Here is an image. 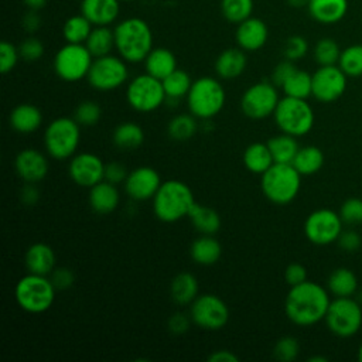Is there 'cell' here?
Wrapping results in <instances>:
<instances>
[{"mask_svg": "<svg viewBox=\"0 0 362 362\" xmlns=\"http://www.w3.org/2000/svg\"><path fill=\"white\" fill-rule=\"evenodd\" d=\"M329 303L328 290L318 283L305 280L290 287L284 301V313L293 324L310 327L325 318Z\"/></svg>", "mask_w": 362, "mask_h": 362, "instance_id": "obj_1", "label": "cell"}, {"mask_svg": "<svg viewBox=\"0 0 362 362\" xmlns=\"http://www.w3.org/2000/svg\"><path fill=\"white\" fill-rule=\"evenodd\" d=\"M115 48L126 62H141L153 49L150 25L139 17H129L115 27Z\"/></svg>", "mask_w": 362, "mask_h": 362, "instance_id": "obj_2", "label": "cell"}, {"mask_svg": "<svg viewBox=\"0 0 362 362\" xmlns=\"http://www.w3.org/2000/svg\"><path fill=\"white\" fill-rule=\"evenodd\" d=\"M151 201L156 218L165 223H173L188 216L195 204L192 189L181 180L163 181Z\"/></svg>", "mask_w": 362, "mask_h": 362, "instance_id": "obj_3", "label": "cell"}, {"mask_svg": "<svg viewBox=\"0 0 362 362\" xmlns=\"http://www.w3.org/2000/svg\"><path fill=\"white\" fill-rule=\"evenodd\" d=\"M57 288L49 276L27 273L20 277L14 287L17 305L28 314H41L51 308Z\"/></svg>", "mask_w": 362, "mask_h": 362, "instance_id": "obj_4", "label": "cell"}, {"mask_svg": "<svg viewBox=\"0 0 362 362\" xmlns=\"http://www.w3.org/2000/svg\"><path fill=\"white\" fill-rule=\"evenodd\" d=\"M263 195L276 205H287L296 199L301 188V174L293 164L274 163L262 174Z\"/></svg>", "mask_w": 362, "mask_h": 362, "instance_id": "obj_5", "label": "cell"}, {"mask_svg": "<svg viewBox=\"0 0 362 362\" xmlns=\"http://www.w3.org/2000/svg\"><path fill=\"white\" fill-rule=\"evenodd\" d=\"M185 99L191 115L197 119L209 120L223 109L226 92L214 76H201L192 82Z\"/></svg>", "mask_w": 362, "mask_h": 362, "instance_id": "obj_6", "label": "cell"}, {"mask_svg": "<svg viewBox=\"0 0 362 362\" xmlns=\"http://www.w3.org/2000/svg\"><path fill=\"white\" fill-rule=\"evenodd\" d=\"M81 143V126L74 117L59 116L44 132V147L49 157L64 161L76 154Z\"/></svg>", "mask_w": 362, "mask_h": 362, "instance_id": "obj_7", "label": "cell"}, {"mask_svg": "<svg viewBox=\"0 0 362 362\" xmlns=\"http://www.w3.org/2000/svg\"><path fill=\"white\" fill-rule=\"evenodd\" d=\"M273 117L281 133L294 137L305 136L313 129L315 120L314 110L307 99L291 96L280 98Z\"/></svg>", "mask_w": 362, "mask_h": 362, "instance_id": "obj_8", "label": "cell"}, {"mask_svg": "<svg viewBox=\"0 0 362 362\" xmlns=\"http://www.w3.org/2000/svg\"><path fill=\"white\" fill-rule=\"evenodd\" d=\"M126 99L129 106L140 113H150L165 103V92L163 81L150 74L134 76L126 88Z\"/></svg>", "mask_w": 362, "mask_h": 362, "instance_id": "obj_9", "label": "cell"}, {"mask_svg": "<svg viewBox=\"0 0 362 362\" xmlns=\"http://www.w3.org/2000/svg\"><path fill=\"white\" fill-rule=\"evenodd\" d=\"M324 321L334 335L349 338L362 325V307L352 297H335L329 303Z\"/></svg>", "mask_w": 362, "mask_h": 362, "instance_id": "obj_10", "label": "cell"}, {"mask_svg": "<svg viewBox=\"0 0 362 362\" xmlns=\"http://www.w3.org/2000/svg\"><path fill=\"white\" fill-rule=\"evenodd\" d=\"M93 55L85 44L66 42L54 57V71L65 82H78L88 76Z\"/></svg>", "mask_w": 362, "mask_h": 362, "instance_id": "obj_11", "label": "cell"}, {"mask_svg": "<svg viewBox=\"0 0 362 362\" xmlns=\"http://www.w3.org/2000/svg\"><path fill=\"white\" fill-rule=\"evenodd\" d=\"M129 78L126 61L119 55H103L93 58L92 66L86 76L89 85L100 92H109L120 88Z\"/></svg>", "mask_w": 362, "mask_h": 362, "instance_id": "obj_12", "label": "cell"}, {"mask_svg": "<svg viewBox=\"0 0 362 362\" xmlns=\"http://www.w3.org/2000/svg\"><path fill=\"white\" fill-rule=\"evenodd\" d=\"M279 100L277 86L272 81H260L243 92L240 98V109L246 117L262 120L273 116Z\"/></svg>", "mask_w": 362, "mask_h": 362, "instance_id": "obj_13", "label": "cell"}, {"mask_svg": "<svg viewBox=\"0 0 362 362\" xmlns=\"http://www.w3.org/2000/svg\"><path fill=\"white\" fill-rule=\"evenodd\" d=\"M189 317L197 327L206 331H218L228 324L229 308L221 297L212 293L198 294L189 304Z\"/></svg>", "mask_w": 362, "mask_h": 362, "instance_id": "obj_14", "label": "cell"}, {"mask_svg": "<svg viewBox=\"0 0 362 362\" xmlns=\"http://www.w3.org/2000/svg\"><path fill=\"white\" fill-rule=\"evenodd\" d=\"M342 219L339 212L328 208L313 211L304 221V235L314 245H329L337 242L342 232Z\"/></svg>", "mask_w": 362, "mask_h": 362, "instance_id": "obj_15", "label": "cell"}, {"mask_svg": "<svg viewBox=\"0 0 362 362\" xmlns=\"http://www.w3.org/2000/svg\"><path fill=\"white\" fill-rule=\"evenodd\" d=\"M346 78L338 65L320 66L313 74V96L322 103L335 102L346 89Z\"/></svg>", "mask_w": 362, "mask_h": 362, "instance_id": "obj_16", "label": "cell"}, {"mask_svg": "<svg viewBox=\"0 0 362 362\" xmlns=\"http://www.w3.org/2000/svg\"><path fill=\"white\" fill-rule=\"evenodd\" d=\"M105 167L106 164L98 154L82 151L71 157L68 174L76 185L90 188L105 180Z\"/></svg>", "mask_w": 362, "mask_h": 362, "instance_id": "obj_17", "label": "cell"}, {"mask_svg": "<svg viewBox=\"0 0 362 362\" xmlns=\"http://www.w3.org/2000/svg\"><path fill=\"white\" fill-rule=\"evenodd\" d=\"M161 182L157 170L148 165H140L129 171L124 181V189L133 201H147L153 199Z\"/></svg>", "mask_w": 362, "mask_h": 362, "instance_id": "obj_18", "label": "cell"}, {"mask_svg": "<svg viewBox=\"0 0 362 362\" xmlns=\"http://www.w3.org/2000/svg\"><path fill=\"white\" fill-rule=\"evenodd\" d=\"M14 168L24 182L37 184L47 177L49 164L45 154L40 150L24 148L16 156Z\"/></svg>", "mask_w": 362, "mask_h": 362, "instance_id": "obj_19", "label": "cell"}, {"mask_svg": "<svg viewBox=\"0 0 362 362\" xmlns=\"http://www.w3.org/2000/svg\"><path fill=\"white\" fill-rule=\"evenodd\" d=\"M269 37V30L264 21L256 17H249L238 24L236 28V42L243 51H257L260 49Z\"/></svg>", "mask_w": 362, "mask_h": 362, "instance_id": "obj_20", "label": "cell"}, {"mask_svg": "<svg viewBox=\"0 0 362 362\" xmlns=\"http://www.w3.org/2000/svg\"><path fill=\"white\" fill-rule=\"evenodd\" d=\"M55 263H57V256L54 249L44 242L33 243L25 250L24 264L28 273L49 276L51 272L57 267Z\"/></svg>", "mask_w": 362, "mask_h": 362, "instance_id": "obj_21", "label": "cell"}, {"mask_svg": "<svg viewBox=\"0 0 362 362\" xmlns=\"http://www.w3.org/2000/svg\"><path fill=\"white\" fill-rule=\"evenodd\" d=\"M88 202L93 212L99 215H107L119 206L120 194L115 184L103 180L89 188Z\"/></svg>", "mask_w": 362, "mask_h": 362, "instance_id": "obj_22", "label": "cell"}, {"mask_svg": "<svg viewBox=\"0 0 362 362\" xmlns=\"http://www.w3.org/2000/svg\"><path fill=\"white\" fill-rule=\"evenodd\" d=\"M42 112L31 103H20L8 115L10 127L21 134L37 132L42 124Z\"/></svg>", "mask_w": 362, "mask_h": 362, "instance_id": "obj_23", "label": "cell"}, {"mask_svg": "<svg viewBox=\"0 0 362 362\" xmlns=\"http://www.w3.org/2000/svg\"><path fill=\"white\" fill-rule=\"evenodd\" d=\"M119 0H82L81 13L93 25H109L119 16Z\"/></svg>", "mask_w": 362, "mask_h": 362, "instance_id": "obj_24", "label": "cell"}, {"mask_svg": "<svg viewBox=\"0 0 362 362\" xmlns=\"http://www.w3.org/2000/svg\"><path fill=\"white\" fill-rule=\"evenodd\" d=\"M247 65V57L242 48H228L215 61V72L219 78L230 81L240 76Z\"/></svg>", "mask_w": 362, "mask_h": 362, "instance_id": "obj_25", "label": "cell"}, {"mask_svg": "<svg viewBox=\"0 0 362 362\" xmlns=\"http://www.w3.org/2000/svg\"><path fill=\"white\" fill-rule=\"evenodd\" d=\"M310 16L321 24H335L341 21L348 11V0H310Z\"/></svg>", "mask_w": 362, "mask_h": 362, "instance_id": "obj_26", "label": "cell"}, {"mask_svg": "<svg viewBox=\"0 0 362 362\" xmlns=\"http://www.w3.org/2000/svg\"><path fill=\"white\" fill-rule=\"evenodd\" d=\"M143 62L146 72L161 81L177 69L175 55L173 54V51L163 47L153 48Z\"/></svg>", "mask_w": 362, "mask_h": 362, "instance_id": "obj_27", "label": "cell"}, {"mask_svg": "<svg viewBox=\"0 0 362 362\" xmlns=\"http://www.w3.org/2000/svg\"><path fill=\"white\" fill-rule=\"evenodd\" d=\"M222 255L221 243L212 235H201L189 246V256L201 266L215 264Z\"/></svg>", "mask_w": 362, "mask_h": 362, "instance_id": "obj_28", "label": "cell"}, {"mask_svg": "<svg viewBox=\"0 0 362 362\" xmlns=\"http://www.w3.org/2000/svg\"><path fill=\"white\" fill-rule=\"evenodd\" d=\"M199 286L192 273L181 272L170 283L171 300L178 305H189L198 297Z\"/></svg>", "mask_w": 362, "mask_h": 362, "instance_id": "obj_29", "label": "cell"}, {"mask_svg": "<svg viewBox=\"0 0 362 362\" xmlns=\"http://www.w3.org/2000/svg\"><path fill=\"white\" fill-rule=\"evenodd\" d=\"M242 160L246 170L259 175H262L266 170H269L274 164V160L267 143H260V141L249 144L243 151Z\"/></svg>", "mask_w": 362, "mask_h": 362, "instance_id": "obj_30", "label": "cell"}, {"mask_svg": "<svg viewBox=\"0 0 362 362\" xmlns=\"http://www.w3.org/2000/svg\"><path fill=\"white\" fill-rule=\"evenodd\" d=\"M192 79L189 76L188 72H185L184 69H175L168 76H165L163 79V86H164V92H165V103L167 105H174L177 106L178 102L182 98H187L191 85H192Z\"/></svg>", "mask_w": 362, "mask_h": 362, "instance_id": "obj_31", "label": "cell"}, {"mask_svg": "<svg viewBox=\"0 0 362 362\" xmlns=\"http://www.w3.org/2000/svg\"><path fill=\"white\" fill-rule=\"evenodd\" d=\"M112 141L119 150H136L144 143V132L141 126L134 122H123L115 127Z\"/></svg>", "mask_w": 362, "mask_h": 362, "instance_id": "obj_32", "label": "cell"}, {"mask_svg": "<svg viewBox=\"0 0 362 362\" xmlns=\"http://www.w3.org/2000/svg\"><path fill=\"white\" fill-rule=\"evenodd\" d=\"M188 218L201 235H214L221 228L219 214L215 209L197 202L192 205Z\"/></svg>", "mask_w": 362, "mask_h": 362, "instance_id": "obj_33", "label": "cell"}, {"mask_svg": "<svg viewBox=\"0 0 362 362\" xmlns=\"http://www.w3.org/2000/svg\"><path fill=\"white\" fill-rule=\"evenodd\" d=\"M327 287L335 297H352L358 290V279L352 270L338 267L329 274Z\"/></svg>", "mask_w": 362, "mask_h": 362, "instance_id": "obj_34", "label": "cell"}, {"mask_svg": "<svg viewBox=\"0 0 362 362\" xmlns=\"http://www.w3.org/2000/svg\"><path fill=\"white\" fill-rule=\"evenodd\" d=\"M291 164L301 175H313L322 168L324 153L317 146L300 147Z\"/></svg>", "mask_w": 362, "mask_h": 362, "instance_id": "obj_35", "label": "cell"}, {"mask_svg": "<svg viewBox=\"0 0 362 362\" xmlns=\"http://www.w3.org/2000/svg\"><path fill=\"white\" fill-rule=\"evenodd\" d=\"M267 146L270 148L274 163H287V164H291V161L294 160L300 148L297 143V137L290 136L287 133H280L277 136H273L272 139L267 140Z\"/></svg>", "mask_w": 362, "mask_h": 362, "instance_id": "obj_36", "label": "cell"}, {"mask_svg": "<svg viewBox=\"0 0 362 362\" xmlns=\"http://www.w3.org/2000/svg\"><path fill=\"white\" fill-rule=\"evenodd\" d=\"M85 45L93 58L110 54L115 48V30L109 28V25H96L92 28Z\"/></svg>", "mask_w": 362, "mask_h": 362, "instance_id": "obj_37", "label": "cell"}, {"mask_svg": "<svg viewBox=\"0 0 362 362\" xmlns=\"http://www.w3.org/2000/svg\"><path fill=\"white\" fill-rule=\"evenodd\" d=\"M197 129H198L197 117L191 113L175 115L167 123V134L170 136V139L175 141H187L192 139L197 133Z\"/></svg>", "mask_w": 362, "mask_h": 362, "instance_id": "obj_38", "label": "cell"}, {"mask_svg": "<svg viewBox=\"0 0 362 362\" xmlns=\"http://www.w3.org/2000/svg\"><path fill=\"white\" fill-rule=\"evenodd\" d=\"M281 89L284 92V96L307 99L313 95V75H310L307 71L297 68L283 83Z\"/></svg>", "mask_w": 362, "mask_h": 362, "instance_id": "obj_39", "label": "cell"}, {"mask_svg": "<svg viewBox=\"0 0 362 362\" xmlns=\"http://www.w3.org/2000/svg\"><path fill=\"white\" fill-rule=\"evenodd\" d=\"M93 24L81 13L79 16L69 17L64 27H62V35L66 42L72 44H85L88 40Z\"/></svg>", "mask_w": 362, "mask_h": 362, "instance_id": "obj_40", "label": "cell"}, {"mask_svg": "<svg viewBox=\"0 0 362 362\" xmlns=\"http://www.w3.org/2000/svg\"><path fill=\"white\" fill-rule=\"evenodd\" d=\"M338 66L346 76H362V44H352L341 51Z\"/></svg>", "mask_w": 362, "mask_h": 362, "instance_id": "obj_41", "label": "cell"}, {"mask_svg": "<svg viewBox=\"0 0 362 362\" xmlns=\"http://www.w3.org/2000/svg\"><path fill=\"white\" fill-rule=\"evenodd\" d=\"M221 10L228 21L239 24L252 16L253 0H222Z\"/></svg>", "mask_w": 362, "mask_h": 362, "instance_id": "obj_42", "label": "cell"}, {"mask_svg": "<svg viewBox=\"0 0 362 362\" xmlns=\"http://www.w3.org/2000/svg\"><path fill=\"white\" fill-rule=\"evenodd\" d=\"M339 45L332 38H321L314 45V59L320 66L324 65H337L341 55Z\"/></svg>", "mask_w": 362, "mask_h": 362, "instance_id": "obj_43", "label": "cell"}, {"mask_svg": "<svg viewBox=\"0 0 362 362\" xmlns=\"http://www.w3.org/2000/svg\"><path fill=\"white\" fill-rule=\"evenodd\" d=\"M102 117V107L95 100H82L74 110V119L81 127H92Z\"/></svg>", "mask_w": 362, "mask_h": 362, "instance_id": "obj_44", "label": "cell"}, {"mask_svg": "<svg viewBox=\"0 0 362 362\" xmlns=\"http://www.w3.org/2000/svg\"><path fill=\"white\" fill-rule=\"evenodd\" d=\"M300 354V344L291 335L281 337L273 348V356L280 362H293Z\"/></svg>", "mask_w": 362, "mask_h": 362, "instance_id": "obj_45", "label": "cell"}, {"mask_svg": "<svg viewBox=\"0 0 362 362\" xmlns=\"http://www.w3.org/2000/svg\"><path fill=\"white\" fill-rule=\"evenodd\" d=\"M339 216L346 225L362 223V199L348 198L346 201H344L339 208Z\"/></svg>", "mask_w": 362, "mask_h": 362, "instance_id": "obj_46", "label": "cell"}, {"mask_svg": "<svg viewBox=\"0 0 362 362\" xmlns=\"http://www.w3.org/2000/svg\"><path fill=\"white\" fill-rule=\"evenodd\" d=\"M308 51V42L304 37L301 35H291L284 42V48H283V54L286 59L290 61H298L303 57H305Z\"/></svg>", "mask_w": 362, "mask_h": 362, "instance_id": "obj_47", "label": "cell"}, {"mask_svg": "<svg viewBox=\"0 0 362 362\" xmlns=\"http://www.w3.org/2000/svg\"><path fill=\"white\" fill-rule=\"evenodd\" d=\"M20 59V52L18 47L8 41H1L0 44V72L1 74H8L11 72L17 62Z\"/></svg>", "mask_w": 362, "mask_h": 362, "instance_id": "obj_48", "label": "cell"}, {"mask_svg": "<svg viewBox=\"0 0 362 362\" xmlns=\"http://www.w3.org/2000/svg\"><path fill=\"white\" fill-rule=\"evenodd\" d=\"M18 52L20 58L27 62L38 61L44 55V44L35 37H28L18 45Z\"/></svg>", "mask_w": 362, "mask_h": 362, "instance_id": "obj_49", "label": "cell"}, {"mask_svg": "<svg viewBox=\"0 0 362 362\" xmlns=\"http://www.w3.org/2000/svg\"><path fill=\"white\" fill-rule=\"evenodd\" d=\"M49 279L57 290H66L75 283V274L68 267H55L51 272Z\"/></svg>", "mask_w": 362, "mask_h": 362, "instance_id": "obj_50", "label": "cell"}, {"mask_svg": "<svg viewBox=\"0 0 362 362\" xmlns=\"http://www.w3.org/2000/svg\"><path fill=\"white\" fill-rule=\"evenodd\" d=\"M127 174H129V171H127L126 165L119 161H110L105 167V180L115 185L124 182L127 178Z\"/></svg>", "mask_w": 362, "mask_h": 362, "instance_id": "obj_51", "label": "cell"}, {"mask_svg": "<svg viewBox=\"0 0 362 362\" xmlns=\"http://www.w3.org/2000/svg\"><path fill=\"white\" fill-rule=\"evenodd\" d=\"M297 69V66L294 65L293 61L290 59H284L281 62H279L273 72H272V82L276 85V86H283V83L290 78V75Z\"/></svg>", "mask_w": 362, "mask_h": 362, "instance_id": "obj_52", "label": "cell"}, {"mask_svg": "<svg viewBox=\"0 0 362 362\" xmlns=\"http://www.w3.org/2000/svg\"><path fill=\"white\" fill-rule=\"evenodd\" d=\"M192 320L189 315L184 314V313H174L168 321H167V327L168 331L174 335H182L189 329Z\"/></svg>", "mask_w": 362, "mask_h": 362, "instance_id": "obj_53", "label": "cell"}, {"mask_svg": "<svg viewBox=\"0 0 362 362\" xmlns=\"http://www.w3.org/2000/svg\"><path fill=\"white\" fill-rule=\"evenodd\" d=\"M337 242H338L339 247L345 252H356L362 245L361 235L356 230H352V229L342 230Z\"/></svg>", "mask_w": 362, "mask_h": 362, "instance_id": "obj_54", "label": "cell"}, {"mask_svg": "<svg viewBox=\"0 0 362 362\" xmlns=\"http://www.w3.org/2000/svg\"><path fill=\"white\" fill-rule=\"evenodd\" d=\"M286 283L293 287L307 280V269L301 263H290L284 270Z\"/></svg>", "mask_w": 362, "mask_h": 362, "instance_id": "obj_55", "label": "cell"}, {"mask_svg": "<svg viewBox=\"0 0 362 362\" xmlns=\"http://www.w3.org/2000/svg\"><path fill=\"white\" fill-rule=\"evenodd\" d=\"M40 199V189L33 182H25L24 187L20 189V201L24 205H35Z\"/></svg>", "mask_w": 362, "mask_h": 362, "instance_id": "obj_56", "label": "cell"}, {"mask_svg": "<svg viewBox=\"0 0 362 362\" xmlns=\"http://www.w3.org/2000/svg\"><path fill=\"white\" fill-rule=\"evenodd\" d=\"M208 361L209 362H238L239 356L229 349H218L208 356Z\"/></svg>", "mask_w": 362, "mask_h": 362, "instance_id": "obj_57", "label": "cell"}, {"mask_svg": "<svg viewBox=\"0 0 362 362\" xmlns=\"http://www.w3.org/2000/svg\"><path fill=\"white\" fill-rule=\"evenodd\" d=\"M41 25V18L37 14V10H31L28 14H25V17L23 18V27L28 31V33H34L40 28Z\"/></svg>", "mask_w": 362, "mask_h": 362, "instance_id": "obj_58", "label": "cell"}, {"mask_svg": "<svg viewBox=\"0 0 362 362\" xmlns=\"http://www.w3.org/2000/svg\"><path fill=\"white\" fill-rule=\"evenodd\" d=\"M31 10H40L41 7L45 6L47 0H23Z\"/></svg>", "mask_w": 362, "mask_h": 362, "instance_id": "obj_59", "label": "cell"}, {"mask_svg": "<svg viewBox=\"0 0 362 362\" xmlns=\"http://www.w3.org/2000/svg\"><path fill=\"white\" fill-rule=\"evenodd\" d=\"M308 1L310 0H287V3L294 7V8H301V7H305L308 6Z\"/></svg>", "mask_w": 362, "mask_h": 362, "instance_id": "obj_60", "label": "cell"}, {"mask_svg": "<svg viewBox=\"0 0 362 362\" xmlns=\"http://www.w3.org/2000/svg\"><path fill=\"white\" fill-rule=\"evenodd\" d=\"M308 361H310V362H317V361H318V362H325L327 359H325L324 356H311Z\"/></svg>", "mask_w": 362, "mask_h": 362, "instance_id": "obj_61", "label": "cell"}, {"mask_svg": "<svg viewBox=\"0 0 362 362\" xmlns=\"http://www.w3.org/2000/svg\"><path fill=\"white\" fill-rule=\"evenodd\" d=\"M358 359L362 362V344L359 345V349H358Z\"/></svg>", "mask_w": 362, "mask_h": 362, "instance_id": "obj_62", "label": "cell"}, {"mask_svg": "<svg viewBox=\"0 0 362 362\" xmlns=\"http://www.w3.org/2000/svg\"><path fill=\"white\" fill-rule=\"evenodd\" d=\"M126 1H132V0H126Z\"/></svg>", "mask_w": 362, "mask_h": 362, "instance_id": "obj_63", "label": "cell"}]
</instances>
